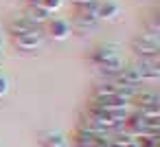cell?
Masks as SVG:
<instances>
[{
  "instance_id": "1",
  "label": "cell",
  "mask_w": 160,
  "mask_h": 147,
  "mask_svg": "<svg viewBox=\"0 0 160 147\" xmlns=\"http://www.w3.org/2000/svg\"><path fill=\"white\" fill-rule=\"evenodd\" d=\"M88 59L108 77V79H112L114 75H118L123 68H125V57H123V53H121V46L116 44V42H101V44H97L92 51H90V55H88Z\"/></svg>"
},
{
  "instance_id": "2",
  "label": "cell",
  "mask_w": 160,
  "mask_h": 147,
  "mask_svg": "<svg viewBox=\"0 0 160 147\" xmlns=\"http://www.w3.org/2000/svg\"><path fill=\"white\" fill-rule=\"evenodd\" d=\"M132 51L136 53L138 59H142V57H160V38L142 31L132 40Z\"/></svg>"
},
{
  "instance_id": "3",
  "label": "cell",
  "mask_w": 160,
  "mask_h": 147,
  "mask_svg": "<svg viewBox=\"0 0 160 147\" xmlns=\"http://www.w3.org/2000/svg\"><path fill=\"white\" fill-rule=\"evenodd\" d=\"M44 42H46V35H44L42 29H31L22 35L13 38V46L18 51H24V53H35L38 48L44 46Z\"/></svg>"
},
{
  "instance_id": "4",
  "label": "cell",
  "mask_w": 160,
  "mask_h": 147,
  "mask_svg": "<svg viewBox=\"0 0 160 147\" xmlns=\"http://www.w3.org/2000/svg\"><path fill=\"white\" fill-rule=\"evenodd\" d=\"M44 35H48L51 40H55V42H64V40H68L70 35H72V27H70V20H66V18H55V16H51V20L44 24Z\"/></svg>"
},
{
  "instance_id": "5",
  "label": "cell",
  "mask_w": 160,
  "mask_h": 147,
  "mask_svg": "<svg viewBox=\"0 0 160 147\" xmlns=\"http://www.w3.org/2000/svg\"><path fill=\"white\" fill-rule=\"evenodd\" d=\"M134 68L138 70L142 81H158L160 79V57H142L134 62Z\"/></svg>"
},
{
  "instance_id": "6",
  "label": "cell",
  "mask_w": 160,
  "mask_h": 147,
  "mask_svg": "<svg viewBox=\"0 0 160 147\" xmlns=\"http://www.w3.org/2000/svg\"><path fill=\"white\" fill-rule=\"evenodd\" d=\"M97 24H99V20H97V13L94 11H75V16L70 20L72 33H81V35L94 31Z\"/></svg>"
},
{
  "instance_id": "7",
  "label": "cell",
  "mask_w": 160,
  "mask_h": 147,
  "mask_svg": "<svg viewBox=\"0 0 160 147\" xmlns=\"http://www.w3.org/2000/svg\"><path fill=\"white\" fill-rule=\"evenodd\" d=\"M123 13V7L118 0H99V5H97V20H118V16Z\"/></svg>"
},
{
  "instance_id": "8",
  "label": "cell",
  "mask_w": 160,
  "mask_h": 147,
  "mask_svg": "<svg viewBox=\"0 0 160 147\" xmlns=\"http://www.w3.org/2000/svg\"><path fill=\"white\" fill-rule=\"evenodd\" d=\"M7 33L11 35V38H18V35H22V33H27V31H31V29H38V27H33L31 24V20L24 16V13H13L9 20H7Z\"/></svg>"
},
{
  "instance_id": "9",
  "label": "cell",
  "mask_w": 160,
  "mask_h": 147,
  "mask_svg": "<svg viewBox=\"0 0 160 147\" xmlns=\"http://www.w3.org/2000/svg\"><path fill=\"white\" fill-rule=\"evenodd\" d=\"M40 145L42 147H72L68 136L62 129H46L40 134Z\"/></svg>"
},
{
  "instance_id": "10",
  "label": "cell",
  "mask_w": 160,
  "mask_h": 147,
  "mask_svg": "<svg viewBox=\"0 0 160 147\" xmlns=\"http://www.w3.org/2000/svg\"><path fill=\"white\" fill-rule=\"evenodd\" d=\"M24 16L31 20V24L33 27H38V29H42L48 20H51V13L46 11V9H42L40 5H29V9L24 11Z\"/></svg>"
},
{
  "instance_id": "11",
  "label": "cell",
  "mask_w": 160,
  "mask_h": 147,
  "mask_svg": "<svg viewBox=\"0 0 160 147\" xmlns=\"http://www.w3.org/2000/svg\"><path fill=\"white\" fill-rule=\"evenodd\" d=\"M42 9H46L51 16L55 13V11H59L62 7H64V0H40V3H38Z\"/></svg>"
},
{
  "instance_id": "12",
  "label": "cell",
  "mask_w": 160,
  "mask_h": 147,
  "mask_svg": "<svg viewBox=\"0 0 160 147\" xmlns=\"http://www.w3.org/2000/svg\"><path fill=\"white\" fill-rule=\"evenodd\" d=\"M145 33H151V35H158L160 33V22H158V16H151L147 22H145Z\"/></svg>"
},
{
  "instance_id": "13",
  "label": "cell",
  "mask_w": 160,
  "mask_h": 147,
  "mask_svg": "<svg viewBox=\"0 0 160 147\" xmlns=\"http://www.w3.org/2000/svg\"><path fill=\"white\" fill-rule=\"evenodd\" d=\"M136 145L138 147H160V140H158V136H138Z\"/></svg>"
},
{
  "instance_id": "14",
  "label": "cell",
  "mask_w": 160,
  "mask_h": 147,
  "mask_svg": "<svg viewBox=\"0 0 160 147\" xmlns=\"http://www.w3.org/2000/svg\"><path fill=\"white\" fill-rule=\"evenodd\" d=\"M9 94V79L5 75H0V99Z\"/></svg>"
},
{
  "instance_id": "15",
  "label": "cell",
  "mask_w": 160,
  "mask_h": 147,
  "mask_svg": "<svg viewBox=\"0 0 160 147\" xmlns=\"http://www.w3.org/2000/svg\"><path fill=\"white\" fill-rule=\"evenodd\" d=\"M2 42H5V38H2V29H0V46H2Z\"/></svg>"
},
{
  "instance_id": "16",
  "label": "cell",
  "mask_w": 160,
  "mask_h": 147,
  "mask_svg": "<svg viewBox=\"0 0 160 147\" xmlns=\"http://www.w3.org/2000/svg\"><path fill=\"white\" fill-rule=\"evenodd\" d=\"M0 75H2V73H0Z\"/></svg>"
}]
</instances>
